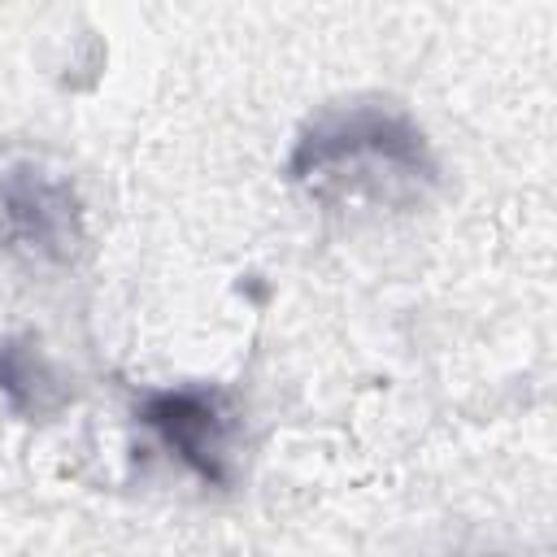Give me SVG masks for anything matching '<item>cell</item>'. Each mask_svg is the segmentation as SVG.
Listing matches in <instances>:
<instances>
[{
    "instance_id": "1",
    "label": "cell",
    "mask_w": 557,
    "mask_h": 557,
    "mask_svg": "<svg viewBox=\"0 0 557 557\" xmlns=\"http://www.w3.org/2000/svg\"><path fill=\"white\" fill-rule=\"evenodd\" d=\"M287 178L322 200L344 191H392L435 183V157L405 113L387 104H335L300 131Z\"/></svg>"
},
{
    "instance_id": "4",
    "label": "cell",
    "mask_w": 557,
    "mask_h": 557,
    "mask_svg": "<svg viewBox=\"0 0 557 557\" xmlns=\"http://www.w3.org/2000/svg\"><path fill=\"white\" fill-rule=\"evenodd\" d=\"M0 400L22 418H44V413L61 409L65 383L35 352L30 339H4L0 344Z\"/></svg>"
},
{
    "instance_id": "2",
    "label": "cell",
    "mask_w": 557,
    "mask_h": 557,
    "mask_svg": "<svg viewBox=\"0 0 557 557\" xmlns=\"http://www.w3.org/2000/svg\"><path fill=\"white\" fill-rule=\"evenodd\" d=\"M0 248L44 270H70L87 248L83 196L44 152H0Z\"/></svg>"
},
{
    "instance_id": "3",
    "label": "cell",
    "mask_w": 557,
    "mask_h": 557,
    "mask_svg": "<svg viewBox=\"0 0 557 557\" xmlns=\"http://www.w3.org/2000/svg\"><path fill=\"white\" fill-rule=\"evenodd\" d=\"M135 418L157 431V440L205 483H226V413L213 392L196 387H161L144 392Z\"/></svg>"
}]
</instances>
